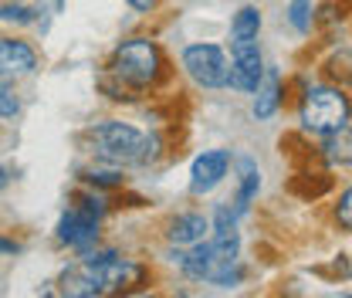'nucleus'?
<instances>
[{
  "label": "nucleus",
  "mask_w": 352,
  "mask_h": 298,
  "mask_svg": "<svg viewBox=\"0 0 352 298\" xmlns=\"http://www.w3.org/2000/svg\"><path fill=\"white\" fill-rule=\"evenodd\" d=\"M112 78H119L129 88H149L160 82L163 75V51L160 44L149 38H129L116 47L112 61H109Z\"/></svg>",
  "instance_id": "1"
},
{
  "label": "nucleus",
  "mask_w": 352,
  "mask_h": 298,
  "mask_svg": "<svg viewBox=\"0 0 352 298\" xmlns=\"http://www.w3.org/2000/svg\"><path fill=\"white\" fill-rule=\"evenodd\" d=\"M88 139H91L95 160H102V163H112V167L146 163V136L129 123L105 119L88 129Z\"/></svg>",
  "instance_id": "2"
},
{
  "label": "nucleus",
  "mask_w": 352,
  "mask_h": 298,
  "mask_svg": "<svg viewBox=\"0 0 352 298\" xmlns=\"http://www.w3.org/2000/svg\"><path fill=\"white\" fill-rule=\"evenodd\" d=\"M298 116H302V126L315 136L342 132V129H349V98L339 88L315 85L305 92Z\"/></svg>",
  "instance_id": "3"
},
{
  "label": "nucleus",
  "mask_w": 352,
  "mask_h": 298,
  "mask_svg": "<svg viewBox=\"0 0 352 298\" xmlns=\"http://www.w3.org/2000/svg\"><path fill=\"white\" fill-rule=\"evenodd\" d=\"M183 68L186 75L204 88H227V75H230V61L217 44H190L183 51Z\"/></svg>",
  "instance_id": "4"
},
{
  "label": "nucleus",
  "mask_w": 352,
  "mask_h": 298,
  "mask_svg": "<svg viewBox=\"0 0 352 298\" xmlns=\"http://www.w3.org/2000/svg\"><path fill=\"white\" fill-rule=\"evenodd\" d=\"M264 78V58L258 38H244V41H230V75L227 85H234L237 92L254 95Z\"/></svg>",
  "instance_id": "5"
},
{
  "label": "nucleus",
  "mask_w": 352,
  "mask_h": 298,
  "mask_svg": "<svg viewBox=\"0 0 352 298\" xmlns=\"http://www.w3.org/2000/svg\"><path fill=\"white\" fill-rule=\"evenodd\" d=\"M58 241L68 244V248H75L82 255V251L98 244V220L88 217L85 211H78V207L61 213V220H58Z\"/></svg>",
  "instance_id": "6"
},
{
  "label": "nucleus",
  "mask_w": 352,
  "mask_h": 298,
  "mask_svg": "<svg viewBox=\"0 0 352 298\" xmlns=\"http://www.w3.org/2000/svg\"><path fill=\"white\" fill-rule=\"evenodd\" d=\"M230 170V153L227 149H210V153H200L190 167V190L193 193H210L220 180Z\"/></svg>",
  "instance_id": "7"
},
{
  "label": "nucleus",
  "mask_w": 352,
  "mask_h": 298,
  "mask_svg": "<svg viewBox=\"0 0 352 298\" xmlns=\"http://www.w3.org/2000/svg\"><path fill=\"white\" fill-rule=\"evenodd\" d=\"M38 68V51L21 38H0V78H24Z\"/></svg>",
  "instance_id": "8"
},
{
  "label": "nucleus",
  "mask_w": 352,
  "mask_h": 298,
  "mask_svg": "<svg viewBox=\"0 0 352 298\" xmlns=\"http://www.w3.org/2000/svg\"><path fill=\"white\" fill-rule=\"evenodd\" d=\"M61 295H68V298H98V295H105V285H102L95 264L78 261L75 268H68V271L61 275Z\"/></svg>",
  "instance_id": "9"
},
{
  "label": "nucleus",
  "mask_w": 352,
  "mask_h": 298,
  "mask_svg": "<svg viewBox=\"0 0 352 298\" xmlns=\"http://www.w3.org/2000/svg\"><path fill=\"white\" fill-rule=\"evenodd\" d=\"M207 231H210V220L204 213H179V217L170 220L166 237H170V244H176V248H190V244L204 241Z\"/></svg>",
  "instance_id": "10"
},
{
  "label": "nucleus",
  "mask_w": 352,
  "mask_h": 298,
  "mask_svg": "<svg viewBox=\"0 0 352 298\" xmlns=\"http://www.w3.org/2000/svg\"><path fill=\"white\" fill-rule=\"evenodd\" d=\"M179 268H183L186 278H193V281H207L210 271H214V251H210V241H197V244H190V255L179 257Z\"/></svg>",
  "instance_id": "11"
},
{
  "label": "nucleus",
  "mask_w": 352,
  "mask_h": 298,
  "mask_svg": "<svg viewBox=\"0 0 352 298\" xmlns=\"http://www.w3.org/2000/svg\"><path fill=\"white\" fill-rule=\"evenodd\" d=\"M264 82V78H261ZM278 105H281V78L271 72L267 75V82L258 85V102H254V119L264 123V119H271L274 112H278Z\"/></svg>",
  "instance_id": "12"
},
{
  "label": "nucleus",
  "mask_w": 352,
  "mask_h": 298,
  "mask_svg": "<svg viewBox=\"0 0 352 298\" xmlns=\"http://www.w3.org/2000/svg\"><path fill=\"white\" fill-rule=\"evenodd\" d=\"M258 34H261V10L241 7L234 14V24H230V41H244V38H258Z\"/></svg>",
  "instance_id": "13"
},
{
  "label": "nucleus",
  "mask_w": 352,
  "mask_h": 298,
  "mask_svg": "<svg viewBox=\"0 0 352 298\" xmlns=\"http://www.w3.org/2000/svg\"><path fill=\"white\" fill-rule=\"evenodd\" d=\"M38 7L31 3H0V24H14V28H28L38 21Z\"/></svg>",
  "instance_id": "14"
},
{
  "label": "nucleus",
  "mask_w": 352,
  "mask_h": 298,
  "mask_svg": "<svg viewBox=\"0 0 352 298\" xmlns=\"http://www.w3.org/2000/svg\"><path fill=\"white\" fill-rule=\"evenodd\" d=\"M325 156H329V163H349V129H342V132H329Z\"/></svg>",
  "instance_id": "15"
},
{
  "label": "nucleus",
  "mask_w": 352,
  "mask_h": 298,
  "mask_svg": "<svg viewBox=\"0 0 352 298\" xmlns=\"http://www.w3.org/2000/svg\"><path fill=\"white\" fill-rule=\"evenodd\" d=\"M258 187H261L258 170H254L251 163H244V183H241V193H237V213H244L248 207H251V197L258 193Z\"/></svg>",
  "instance_id": "16"
},
{
  "label": "nucleus",
  "mask_w": 352,
  "mask_h": 298,
  "mask_svg": "<svg viewBox=\"0 0 352 298\" xmlns=\"http://www.w3.org/2000/svg\"><path fill=\"white\" fill-rule=\"evenodd\" d=\"M288 21L298 34H305L311 28V0H292L288 3Z\"/></svg>",
  "instance_id": "17"
},
{
  "label": "nucleus",
  "mask_w": 352,
  "mask_h": 298,
  "mask_svg": "<svg viewBox=\"0 0 352 298\" xmlns=\"http://www.w3.org/2000/svg\"><path fill=\"white\" fill-rule=\"evenodd\" d=\"M82 180H85L88 187H95V190H102V187H122V173H116V170H85Z\"/></svg>",
  "instance_id": "18"
},
{
  "label": "nucleus",
  "mask_w": 352,
  "mask_h": 298,
  "mask_svg": "<svg viewBox=\"0 0 352 298\" xmlns=\"http://www.w3.org/2000/svg\"><path fill=\"white\" fill-rule=\"evenodd\" d=\"M21 112V102L14 95V88L7 85V78H0V119H14Z\"/></svg>",
  "instance_id": "19"
},
{
  "label": "nucleus",
  "mask_w": 352,
  "mask_h": 298,
  "mask_svg": "<svg viewBox=\"0 0 352 298\" xmlns=\"http://www.w3.org/2000/svg\"><path fill=\"white\" fill-rule=\"evenodd\" d=\"M230 231H237V211L217 207V213H214V234H230Z\"/></svg>",
  "instance_id": "20"
},
{
  "label": "nucleus",
  "mask_w": 352,
  "mask_h": 298,
  "mask_svg": "<svg viewBox=\"0 0 352 298\" xmlns=\"http://www.w3.org/2000/svg\"><path fill=\"white\" fill-rule=\"evenodd\" d=\"M78 211H85L88 217L102 220V217H105V200L95 197V193H82V197H78Z\"/></svg>",
  "instance_id": "21"
},
{
  "label": "nucleus",
  "mask_w": 352,
  "mask_h": 298,
  "mask_svg": "<svg viewBox=\"0 0 352 298\" xmlns=\"http://www.w3.org/2000/svg\"><path fill=\"white\" fill-rule=\"evenodd\" d=\"M339 224H342V231L352 227V190H342V197H339Z\"/></svg>",
  "instance_id": "22"
},
{
  "label": "nucleus",
  "mask_w": 352,
  "mask_h": 298,
  "mask_svg": "<svg viewBox=\"0 0 352 298\" xmlns=\"http://www.w3.org/2000/svg\"><path fill=\"white\" fill-rule=\"evenodd\" d=\"M34 7H38V10H47V14H61V7H65V0H38V3H34Z\"/></svg>",
  "instance_id": "23"
},
{
  "label": "nucleus",
  "mask_w": 352,
  "mask_h": 298,
  "mask_svg": "<svg viewBox=\"0 0 352 298\" xmlns=\"http://www.w3.org/2000/svg\"><path fill=\"white\" fill-rule=\"evenodd\" d=\"M132 10H139V14H149V10H156L160 7V0H129Z\"/></svg>",
  "instance_id": "24"
},
{
  "label": "nucleus",
  "mask_w": 352,
  "mask_h": 298,
  "mask_svg": "<svg viewBox=\"0 0 352 298\" xmlns=\"http://www.w3.org/2000/svg\"><path fill=\"white\" fill-rule=\"evenodd\" d=\"M21 251V244L17 241H10V237H0V255H17Z\"/></svg>",
  "instance_id": "25"
},
{
  "label": "nucleus",
  "mask_w": 352,
  "mask_h": 298,
  "mask_svg": "<svg viewBox=\"0 0 352 298\" xmlns=\"http://www.w3.org/2000/svg\"><path fill=\"white\" fill-rule=\"evenodd\" d=\"M7 183H10V173H7V170H3V167H0V190H3Z\"/></svg>",
  "instance_id": "26"
}]
</instances>
